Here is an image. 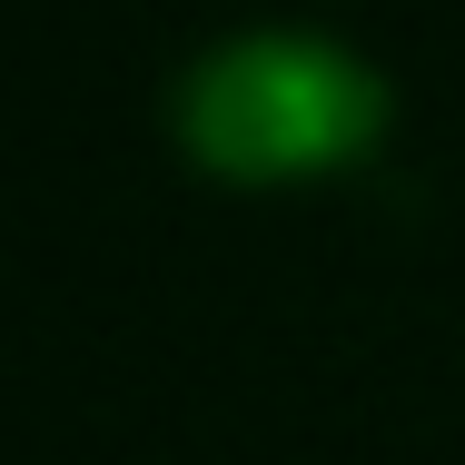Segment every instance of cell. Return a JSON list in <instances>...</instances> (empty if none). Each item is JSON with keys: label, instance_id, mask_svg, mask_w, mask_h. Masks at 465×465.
<instances>
[{"label": "cell", "instance_id": "cell-1", "mask_svg": "<svg viewBox=\"0 0 465 465\" xmlns=\"http://www.w3.org/2000/svg\"><path fill=\"white\" fill-rule=\"evenodd\" d=\"M188 109L218 149H317L347 119V70L297 30H248L198 60Z\"/></svg>", "mask_w": 465, "mask_h": 465}]
</instances>
